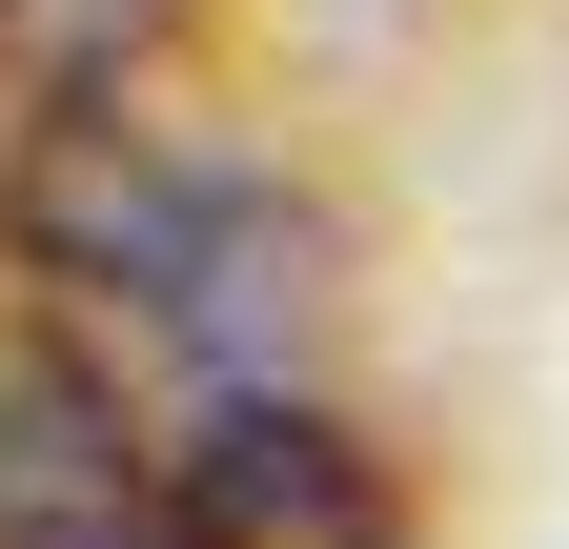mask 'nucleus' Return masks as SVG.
Listing matches in <instances>:
<instances>
[{"label":"nucleus","instance_id":"nucleus-1","mask_svg":"<svg viewBox=\"0 0 569 549\" xmlns=\"http://www.w3.org/2000/svg\"><path fill=\"white\" fill-rule=\"evenodd\" d=\"M21 264L102 326V367H163L183 407L203 387H284V326H306V224H284L264 183L183 163V143H122V122L41 143Z\"/></svg>","mask_w":569,"mask_h":549},{"label":"nucleus","instance_id":"nucleus-2","mask_svg":"<svg viewBox=\"0 0 569 549\" xmlns=\"http://www.w3.org/2000/svg\"><path fill=\"white\" fill-rule=\"evenodd\" d=\"M142 549H407L387 468L284 387H203V428L142 468Z\"/></svg>","mask_w":569,"mask_h":549}]
</instances>
